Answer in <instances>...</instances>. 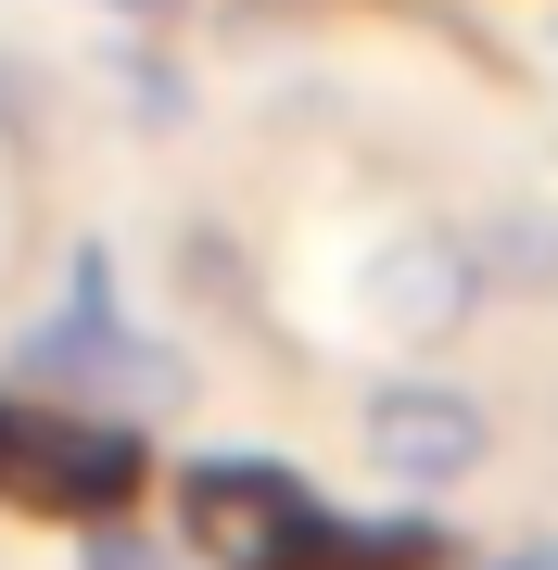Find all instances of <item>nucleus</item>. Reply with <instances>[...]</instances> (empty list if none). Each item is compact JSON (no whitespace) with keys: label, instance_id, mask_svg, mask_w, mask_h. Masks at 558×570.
Listing matches in <instances>:
<instances>
[{"label":"nucleus","instance_id":"nucleus-6","mask_svg":"<svg viewBox=\"0 0 558 570\" xmlns=\"http://www.w3.org/2000/svg\"><path fill=\"white\" fill-rule=\"evenodd\" d=\"M496 570H558V546H533V558H496Z\"/></svg>","mask_w":558,"mask_h":570},{"label":"nucleus","instance_id":"nucleus-3","mask_svg":"<svg viewBox=\"0 0 558 570\" xmlns=\"http://www.w3.org/2000/svg\"><path fill=\"white\" fill-rule=\"evenodd\" d=\"M355 444H369L381 482L457 494L482 456H496V406H482V393H457V381H369V393H355Z\"/></svg>","mask_w":558,"mask_h":570},{"label":"nucleus","instance_id":"nucleus-1","mask_svg":"<svg viewBox=\"0 0 558 570\" xmlns=\"http://www.w3.org/2000/svg\"><path fill=\"white\" fill-rule=\"evenodd\" d=\"M153 482V444L115 406H26L0 393V494L39 520H127Z\"/></svg>","mask_w":558,"mask_h":570},{"label":"nucleus","instance_id":"nucleus-4","mask_svg":"<svg viewBox=\"0 0 558 570\" xmlns=\"http://www.w3.org/2000/svg\"><path fill=\"white\" fill-rule=\"evenodd\" d=\"M470 254H482V292H558V204L470 216Z\"/></svg>","mask_w":558,"mask_h":570},{"label":"nucleus","instance_id":"nucleus-2","mask_svg":"<svg viewBox=\"0 0 558 570\" xmlns=\"http://www.w3.org/2000/svg\"><path fill=\"white\" fill-rule=\"evenodd\" d=\"M355 305H369V330H381V343H407V355L457 343V330L482 317V254H470V228H444V216L381 228L369 266H355Z\"/></svg>","mask_w":558,"mask_h":570},{"label":"nucleus","instance_id":"nucleus-5","mask_svg":"<svg viewBox=\"0 0 558 570\" xmlns=\"http://www.w3.org/2000/svg\"><path fill=\"white\" fill-rule=\"evenodd\" d=\"M102 13H127V26H178L190 0H102Z\"/></svg>","mask_w":558,"mask_h":570}]
</instances>
